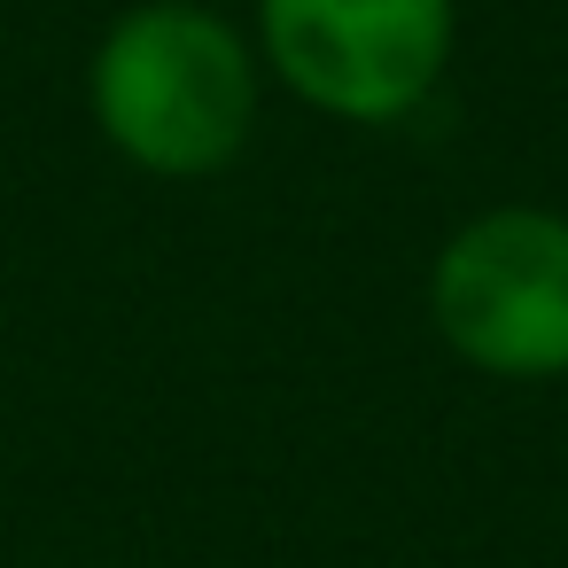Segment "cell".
Returning a JSON list of instances; mask_svg holds the SVG:
<instances>
[{
    "label": "cell",
    "instance_id": "obj_3",
    "mask_svg": "<svg viewBox=\"0 0 568 568\" xmlns=\"http://www.w3.org/2000/svg\"><path fill=\"white\" fill-rule=\"evenodd\" d=\"M273 71L327 118H405L452 55V0H265Z\"/></svg>",
    "mask_w": 568,
    "mask_h": 568
},
{
    "label": "cell",
    "instance_id": "obj_2",
    "mask_svg": "<svg viewBox=\"0 0 568 568\" xmlns=\"http://www.w3.org/2000/svg\"><path fill=\"white\" fill-rule=\"evenodd\" d=\"M436 327L483 374H560L568 366V219L490 211L436 257Z\"/></svg>",
    "mask_w": 568,
    "mask_h": 568
},
{
    "label": "cell",
    "instance_id": "obj_1",
    "mask_svg": "<svg viewBox=\"0 0 568 568\" xmlns=\"http://www.w3.org/2000/svg\"><path fill=\"white\" fill-rule=\"evenodd\" d=\"M94 118L149 172L195 180L234 164L257 118L242 32L211 9H187V0L133 9L94 55Z\"/></svg>",
    "mask_w": 568,
    "mask_h": 568
}]
</instances>
